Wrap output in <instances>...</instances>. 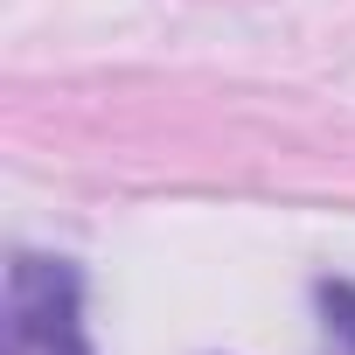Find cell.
Wrapping results in <instances>:
<instances>
[{
	"label": "cell",
	"mask_w": 355,
	"mask_h": 355,
	"mask_svg": "<svg viewBox=\"0 0 355 355\" xmlns=\"http://www.w3.org/2000/svg\"><path fill=\"white\" fill-rule=\"evenodd\" d=\"M313 306H320V334H327V355H355V286H348V279H320Z\"/></svg>",
	"instance_id": "7a4b0ae2"
},
{
	"label": "cell",
	"mask_w": 355,
	"mask_h": 355,
	"mask_svg": "<svg viewBox=\"0 0 355 355\" xmlns=\"http://www.w3.org/2000/svg\"><path fill=\"white\" fill-rule=\"evenodd\" d=\"M8 355H91L84 334V279L70 258L21 251L8 265Z\"/></svg>",
	"instance_id": "6da1fadb"
}]
</instances>
